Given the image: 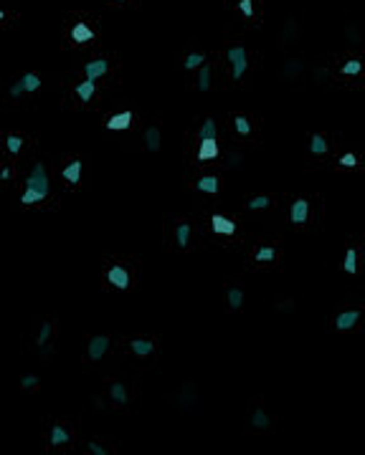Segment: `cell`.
<instances>
[{
    "mask_svg": "<svg viewBox=\"0 0 365 455\" xmlns=\"http://www.w3.org/2000/svg\"><path fill=\"white\" fill-rule=\"evenodd\" d=\"M26 188H33V190H38V193H43V195L48 197V193H51V180H48V170H46L43 162H36V165H33L31 175L26 177Z\"/></svg>",
    "mask_w": 365,
    "mask_h": 455,
    "instance_id": "1",
    "label": "cell"
},
{
    "mask_svg": "<svg viewBox=\"0 0 365 455\" xmlns=\"http://www.w3.org/2000/svg\"><path fill=\"white\" fill-rule=\"evenodd\" d=\"M226 56H228V61H231V66H233V78L241 81L244 73H246V66H249V61H246V51H244L241 46H233V48L226 51Z\"/></svg>",
    "mask_w": 365,
    "mask_h": 455,
    "instance_id": "2",
    "label": "cell"
},
{
    "mask_svg": "<svg viewBox=\"0 0 365 455\" xmlns=\"http://www.w3.org/2000/svg\"><path fill=\"white\" fill-rule=\"evenodd\" d=\"M107 281L114 286V288H130V273L125 265H112L107 271Z\"/></svg>",
    "mask_w": 365,
    "mask_h": 455,
    "instance_id": "3",
    "label": "cell"
},
{
    "mask_svg": "<svg viewBox=\"0 0 365 455\" xmlns=\"http://www.w3.org/2000/svg\"><path fill=\"white\" fill-rule=\"evenodd\" d=\"M107 71H109V61H107V59H96V61H89V64L84 66V76H86L89 81L102 78Z\"/></svg>",
    "mask_w": 365,
    "mask_h": 455,
    "instance_id": "4",
    "label": "cell"
},
{
    "mask_svg": "<svg viewBox=\"0 0 365 455\" xmlns=\"http://www.w3.org/2000/svg\"><path fill=\"white\" fill-rule=\"evenodd\" d=\"M307 218H309V202L307 200H294L292 202V212H289V220H292L294 225H302V223H307Z\"/></svg>",
    "mask_w": 365,
    "mask_h": 455,
    "instance_id": "5",
    "label": "cell"
},
{
    "mask_svg": "<svg viewBox=\"0 0 365 455\" xmlns=\"http://www.w3.org/2000/svg\"><path fill=\"white\" fill-rule=\"evenodd\" d=\"M218 157V139H201L198 147V162H208Z\"/></svg>",
    "mask_w": 365,
    "mask_h": 455,
    "instance_id": "6",
    "label": "cell"
},
{
    "mask_svg": "<svg viewBox=\"0 0 365 455\" xmlns=\"http://www.w3.org/2000/svg\"><path fill=\"white\" fill-rule=\"evenodd\" d=\"M107 349H109V336H94V339L89 341V349H86V352H89V359L96 362V359L104 357Z\"/></svg>",
    "mask_w": 365,
    "mask_h": 455,
    "instance_id": "7",
    "label": "cell"
},
{
    "mask_svg": "<svg viewBox=\"0 0 365 455\" xmlns=\"http://www.w3.org/2000/svg\"><path fill=\"white\" fill-rule=\"evenodd\" d=\"M211 223H213V230H216L218 235H233V233H236L233 220H228L226 215H213V218H211Z\"/></svg>",
    "mask_w": 365,
    "mask_h": 455,
    "instance_id": "8",
    "label": "cell"
},
{
    "mask_svg": "<svg viewBox=\"0 0 365 455\" xmlns=\"http://www.w3.org/2000/svg\"><path fill=\"white\" fill-rule=\"evenodd\" d=\"M130 124H132V112H119V114H114V117L107 122V129L119 131V129H127Z\"/></svg>",
    "mask_w": 365,
    "mask_h": 455,
    "instance_id": "9",
    "label": "cell"
},
{
    "mask_svg": "<svg viewBox=\"0 0 365 455\" xmlns=\"http://www.w3.org/2000/svg\"><path fill=\"white\" fill-rule=\"evenodd\" d=\"M360 322V311H343L340 316H337V322H335V326L340 329V331H348V329H353V326Z\"/></svg>",
    "mask_w": 365,
    "mask_h": 455,
    "instance_id": "10",
    "label": "cell"
},
{
    "mask_svg": "<svg viewBox=\"0 0 365 455\" xmlns=\"http://www.w3.org/2000/svg\"><path fill=\"white\" fill-rule=\"evenodd\" d=\"M71 38L76 43H89V41H94V31L86 23H76L71 28Z\"/></svg>",
    "mask_w": 365,
    "mask_h": 455,
    "instance_id": "11",
    "label": "cell"
},
{
    "mask_svg": "<svg viewBox=\"0 0 365 455\" xmlns=\"http://www.w3.org/2000/svg\"><path fill=\"white\" fill-rule=\"evenodd\" d=\"M61 175H64V180H66V182L79 185V180H81V162H79V159H74L71 165H66V167H64V172H61Z\"/></svg>",
    "mask_w": 365,
    "mask_h": 455,
    "instance_id": "12",
    "label": "cell"
},
{
    "mask_svg": "<svg viewBox=\"0 0 365 455\" xmlns=\"http://www.w3.org/2000/svg\"><path fill=\"white\" fill-rule=\"evenodd\" d=\"M130 349H132L137 357H147V354H152L155 344H152L150 339H132V341H130Z\"/></svg>",
    "mask_w": 365,
    "mask_h": 455,
    "instance_id": "13",
    "label": "cell"
},
{
    "mask_svg": "<svg viewBox=\"0 0 365 455\" xmlns=\"http://www.w3.org/2000/svg\"><path fill=\"white\" fill-rule=\"evenodd\" d=\"M51 445H66L69 440H71V435H69V430L66 427H61V425H54L51 427Z\"/></svg>",
    "mask_w": 365,
    "mask_h": 455,
    "instance_id": "14",
    "label": "cell"
},
{
    "mask_svg": "<svg viewBox=\"0 0 365 455\" xmlns=\"http://www.w3.org/2000/svg\"><path fill=\"white\" fill-rule=\"evenodd\" d=\"M94 91H96V81H89V78L76 86V96H79L81 101H89V99L94 96Z\"/></svg>",
    "mask_w": 365,
    "mask_h": 455,
    "instance_id": "15",
    "label": "cell"
},
{
    "mask_svg": "<svg viewBox=\"0 0 365 455\" xmlns=\"http://www.w3.org/2000/svg\"><path fill=\"white\" fill-rule=\"evenodd\" d=\"M145 147H147V152H157L160 149V129L157 127H150L145 131Z\"/></svg>",
    "mask_w": 365,
    "mask_h": 455,
    "instance_id": "16",
    "label": "cell"
},
{
    "mask_svg": "<svg viewBox=\"0 0 365 455\" xmlns=\"http://www.w3.org/2000/svg\"><path fill=\"white\" fill-rule=\"evenodd\" d=\"M198 139H218V127L213 119H206L203 127L198 129Z\"/></svg>",
    "mask_w": 365,
    "mask_h": 455,
    "instance_id": "17",
    "label": "cell"
},
{
    "mask_svg": "<svg viewBox=\"0 0 365 455\" xmlns=\"http://www.w3.org/2000/svg\"><path fill=\"white\" fill-rule=\"evenodd\" d=\"M23 86H26V91H28V94L38 91V89H41V76H38L36 71H28V73H23Z\"/></svg>",
    "mask_w": 365,
    "mask_h": 455,
    "instance_id": "18",
    "label": "cell"
},
{
    "mask_svg": "<svg viewBox=\"0 0 365 455\" xmlns=\"http://www.w3.org/2000/svg\"><path fill=\"white\" fill-rule=\"evenodd\" d=\"M190 233H193V230H190V223H180V225H178V230H175V240H178L180 248H185V246L190 243Z\"/></svg>",
    "mask_w": 365,
    "mask_h": 455,
    "instance_id": "19",
    "label": "cell"
},
{
    "mask_svg": "<svg viewBox=\"0 0 365 455\" xmlns=\"http://www.w3.org/2000/svg\"><path fill=\"white\" fill-rule=\"evenodd\" d=\"M218 188H221V182H218V177H201L198 180V190L201 193H218Z\"/></svg>",
    "mask_w": 365,
    "mask_h": 455,
    "instance_id": "20",
    "label": "cell"
},
{
    "mask_svg": "<svg viewBox=\"0 0 365 455\" xmlns=\"http://www.w3.org/2000/svg\"><path fill=\"white\" fill-rule=\"evenodd\" d=\"M41 200H46L43 193H38L33 188H26V193L20 195V205H33V202H41Z\"/></svg>",
    "mask_w": 365,
    "mask_h": 455,
    "instance_id": "21",
    "label": "cell"
},
{
    "mask_svg": "<svg viewBox=\"0 0 365 455\" xmlns=\"http://www.w3.org/2000/svg\"><path fill=\"white\" fill-rule=\"evenodd\" d=\"M5 147H8V152H10V154H18V152L23 149V137H20V134H8Z\"/></svg>",
    "mask_w": 365,
    "mask_h": 455,
    "instance_id": "22",
    "label": "cell"
},
{
    "mask_svg": "<svg viewBox=\"0 0 365 455\" xmlns=\"http://www.w3.org/2000/svg\"><path fill=\"white\" fill-rule=\"evenodd\" d=\"M251 425L259 427V430H266V427H269V417H266V412H264L261 407L254 410V415H251Z\"/></svg>",
    "mask_w": 365,
    "mask_h": 455,
    "instance_id": "23",
    "label": "cell"
},
{
    "mask_svg": "<svg viewBox=\"0 0 365 455\" xmlns=\"http://www.w3.org/2000/svg\"><path fill=\"white\" fill-rule=\"evenodd\" d=\"M343 268H345L348 273H358V251H355V248H350V251L345 253V263H343Z\"/></svg>",
    "mask_w": 365,
    "mask_h": 455,
    "instance_id": "24",
    "label": "cell"
},
{
    "mask_svg": "<svg viewBox=\"0 0 365 455\" xmlns=\"http://www.w3.org/2000/svg\"><path fill=\"white\" fill-rule=\"evenodd\" d=\"M211 89V66H203L198 73V91H208Z\"/></svg>",
    "mask_w": 365,
    "mask_h": 455,
    "instance_id": "25",
    "label": "cell"
},
{
    "mask_svg": "<svg viewBox=\"0 0 365 455\" xmlns=\"http://www.w3.org/2000/svg\"><path fill=\"white\" fill-rule=\"evenodd\" d=\"M309 149H312V154H325V152H327V142H325V137H322V134H312V144H309Z\"/></svg>",
    "mask_w": 365,
    "mask_h": 455,
    "instance_id": "26",
    "label": "cell"
},
{
    "mask_svg": "<svg viewBox=\"0 0 365 455\" xmlns=\"http://www.w3.org/2000/svg\"><path fill=\"white\" fill-rule=\"evenodd\" d=\"M228 306L231 309H241L244 306V291L241 288H228Z\"/></svg>",
    "mask_w": 365,
    "mask_h": 455,
    "instance_id": "27",
    "label": "cell"
},
{
    "mask_svg": "<svg viewBox=\"0 0 365 455\" xmlns=\"http://www.w3.org/2000/svg\"><path fill=\"white\" fill-rule=\"evenodd\" d=\"M109 394H112V399H114V402H119V405H125V402H127V390H125V385H122V382H114V385H112V390H109Z\"/></svg>",
    "mask_w": 365,
    "mask_h": 455,
    "instance_id": "28",
    "label": "cell"
},
{
    "mask_svg": "<svg viewBox=\"0 0 365 455\" xmlns=\"http://www.w3.org/2000/svg\"><path fill=\"white\" fill-rule=\"evenodd\" d=\"M360 71H363V61H360V59L348 61V64L343 66V73H345V76H355V73H360Z\"/></svg>",
    "mask_w": 365,
    "mask_h": 455,
    "instance_id": "29",
    "label": "cell"
},
{
    "mask_svg": "<svg viewBox=\"0 0 365 455\" xmlns=\"http://www.w3.org/2000/svg\"><path fill=\"white\" fill-rule=\"evenodd\" d=\"M277 258V251L272 248V246H266V248H259L256 251V260L259 263H266V260H274Z\"/></svg>",
    "mask_w": 365,
    "mask_h": 455,
    "instance_id": "30",
    "label": "cell"
},
{
    "mask_svg": "<svg viewBox=\"0 0 365 455\" xmlns=\"http://www.w3.org/2000/svg\"><path fill=\"white\" fill-rule=\"evenodd\" d=\"M269 205H272V200L266 195H259V197H251V200H249V207H251V210H264V207H269Z\"/></svg>",
    "mask_w": 365,
    "mask_h": 455,
    "instance_id": "31",
    "label": "cell"
},
{
    "mask_svg": "<svg viewBox=\"0 0 365 455\" xmlns=\"http://www.w3.org/2000/svg\"><path fill=\"white\" fill-rule=\"evenodd\" d=\"M233 127H236L238 134H244V137L251 134V127H249V119H246V117H236V119H233Z\"/></svg>",
    "mask_w": 365,
    "mask_h": 455,
    "instance_id": "32",
    "label": "cell"
},
{
    "mask_svg": "<svg viewBox=\"0 0 365 455\" xmlns=\"http://www.w3.org/2000/svg\"><path fill=\"white\" fill-rule=\"evenodd\" d=\"M203 61H206V56L203 53H190V56H185V68H198V66H203Z\"/></svg>",
    "mask_w": 365,
    "mask_h": 455,
    "instance_id": "33",
    "label": "cell"
},
{
    "mask_svg": "<svg viewBox=\"0 0 365 455\" xmlns=\"http://www.w3.org/2000/svg\"><path fill=\"white\" fill-rule=\"evenodd\" d=\"M48 336H51V324H43V326H41V331H38V336H36V344L43 349V346H46V341H48Z\"/></svg>",
    "mask_w": 365,
    "mask_h": 455,
    "instance_id": "34",
    "label": "cell"
},
{
    "mask_svg": "<svg viewBox=\"0 0 365 455\" xmlns=\"http://www.w3.org/2000/svg\"><path fill=\"white\" fill-rule=\"evenodd\" d=\"M36 385H38V377H36V374H23V377H20V387H23V390H33Z\"/></svg>",
    "mask_w": 365,
    "mask_h": 455,
    "instance_id": "35",
    "label": "cell"
},
{
    "mask_svg": "<svg viewBox=\"0 0 365 455\" xmlns=\"http://www.w3.org/2000/svg\"><path fill=\"white\" fill-rule=\"evenodd\" d=\"M23 94H26V86H23V78H18V81L10 86V96L18 99V96H23Z\"/></svg>",
    "mask_w": 365,
    "mask_h": 455,
    "instance_id": "36",
    "label": "cell"
},
{
    "mask_svg": "<svg viewBox=\"0 0 365 455\" xmlns=\"http://www.w3.org/2000/svg\"><path fill=\"white\" fill-rule=\"evenodd\" d=\"M340 165H343V167H355V165H358V157H355L353 152H348V154L340 157Z\"/></svg>",
    "mask_w": 365,
    "mask_h": 455,
    "instance_id": "37",
    "label": "cell"
},
{
    "mask_svg": "<svg viewBox=\"0 0 365 455\" xmlns=\"http://www.w3.org/2000/svg\"><path fill=\"white\" fill-rule=\"evenodd\" d=\"M238 8H241V13H244L246 18H251V15H254V5H251V0H241V3H238Z\"/></svg>",
    "mask_w": 365,
    "mask_h": 455,
    "instance_id": "38",
    "label": "cell"
},
{
    "mask_svg": "<svg viewBox=\"0 0 365 455\" xmlns=\"http://www.w3.org/2000/svg\"><path fill=\"white\" fill-rule=\"evenodd\" d=\"M86 448H89V453H94V455H107V448H102L99 443H89Z\"/></svg>",
    "mask_w": 365,
    "mask_h": 455,
    "instance_id": "39",
    "label": "cell"
},
{
    "mask_svg": "<svg viewBox=\"0 0 365 455\" xmlns=\"http://www.w3.org/2000/svg\"><path fill=\"white\" fill-rule=\"evenodd\" d=\"M10 177H13V170H10V167H3V170H0V180L5 182V180H10Z\"/></svg>",
    "mask_w": 365,
    "mask_h": 455,
    "instance_id": "40",
    "label": "cell"
},
{
    "mask_svg": "<svg viewBox=\"0 0 365 455\" xmlns=\"http://www.w3.org/2000/svg\"><path fill=\"white\" fill-rule=\"evenodd\" d=\"M3 18H5V13H3V8H0V20H3Z\"/></svg>",
    "mask_w": 365,
    "mask_h": 455,
    "instance_id": "41",
    "label": "cell"
},
{
    "mask_svg": "<svg viewBox=\"0 0 365 455\" xmlns=\"http://www.w3.org/2000/svg\"><path fill=\"white\" fill-rule=\"evenodd\" d=\"M114 3H125V0H114Z\"/></svg>",
    "mask_w": 365,
    "mask_h": 455,
    "instance_id": "42",
    "label": "cell"
}]
</instances>
